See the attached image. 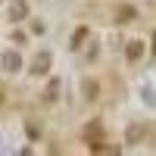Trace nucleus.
Listing matches in <instances>:
<instances>
[{
  "instance_id": "6",
  "label": "nucleus",
  "mask_w": 156,
  "mask_h": 156,
  "mask_svg": "<svg viewBox=\"0 0 156 156\" xmlns=\"http://www.w3.org/2000/svg\"><path fill=\"white\" fill-rule=\"evenodd\" d=\"M140 53H144V44L140 41H128V59H140Z\"/></svg>"
},
{
  "instance_id": "8",
  "label": "nucleus",
  "mask_w": 156,
  "mask_h": 156,
  "mask_svg": "<svg viewBox=\"0 0 156 156\" xmlns=\"http://www.w3.org/2000/svg\"><path fill=\"white\" fill-rule=\"evenodd\" d=\"M84 90H87V97H90V100L97 97V84H94V81H87V84H84Z\"/></svg>"
},
{
  "instance_id": "3",
  "label": "nucleus",
  "mask_w": 156,
  "mask_h": 156,
  "mask_svg": "<svg viewBox=\"0 0 156 156\" xmlns=\"http://www.w3.org/2000/svg\"><path fill=\"white\" fill-rule=\"evenodd\" d=\"M3 69L6 72H19L22 69V56L16 53V50H6V53H3Z\"/></svg>"
},
{
  "instance_id": "4",
  "label": "nucleus",
  "mask_w": 156,
  "mask_h": 156,
  "mask_svg": "<svg viewBox=\"0 0 156 156\" xmlns=\"http://www.w3.org/2000/svg\"><path fill=\"white\" fill-rule=\"evenodd\" d=\"M137 16V9L131 3H122V6H115V22H134Z\"/></svg>"
},
{
  "instance_id": "7",
  "label": "nucleus",
  "mask_w": 156,
  "mask_h": 156,
  "mask_svg": "<svg viewBox=\"0 0 156 156\" xmlns=\"http://www.w3.org/2000/svg\"><path fill=\"white\" fill-rule=\"evenodd\" d=\"M84 37H87V28H78V31L72 34V44H69V47H81V41H84Z\"/></svg>"
},
{
  "instance_id": "1",
  "label": "nucleus",
  "mask_w": 156,
  "mask_h": 156,
  "mask_svg": "<svg viewBox=\"0 0 156 156\" xmlns=\"http://www.w3.org/2000/svg\"><path fill=\"white\" fill-rule=\"evenodd\" d=\"M84 144L90 147V150H103V128H100V122H87L84 125Z\"/></svg>"
},
{
  "instance_id": "9",
  "label": "nucleus",
  "mask_w": 156,
  "mask_h": 156,
  "mask_svg": "<svg viewBox=\"0 0 156 156\" xmlns=\"http://www.w3.org/2000/svg\"><path fill=\"white\" fill-rule=\"evenodd\" d=\"M0 100H3V94H0Z\"/></svg>"
},
{
  "instance_id": "5",
  "label": "nucleus",
  "mask_w": 156,
  "mask_h": 156,
  "mask_svg": "<svg viewBox=\"0 0 156 156\" xmlns=\"http://www.w3.org/2000/svg\"><path fill=\"white\" fill-rule=\"evenodd\" d=\"M9 16H12V22H22L28 16V3H25V0H16V3L9 6Z\"/></svg>"
},
{
  "instance_id": "2",
  "label": "nucleus",
  "mask_w": 156,
  "mask_h": 156,
  "mask_svg": "<svg viewBox=\"0 0 156 156\" xmlns=\"http://www.w3.org/2000/svg\"><path fill=\"white\" fill-rule=\"evenodd\" d=\"M50 66H53V56H50L47 50H41V53L34 56V62H31V72H34V75H47Z\"/></svg>"
}]
</instances>
